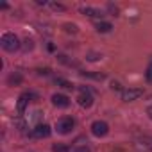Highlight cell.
Listing matches in <instances>:
<instances>
[{
    "mask_svg": "<svg viewBox=\"0 0 152 152\" xmlns=\"http://www.w3.org/2000/svg\"><path fill=\"white\" fill-rule=\"evenodd\" d=\"M22 81V77H20V75H16V77H15V75H11V77H9V83L13 84V83H20Z\"/></svg>",
    "mask_w": 152,
    "mask_h": 152,
    "instance_id": "obj_15",
    "label": "cell"
},
{
    "mask_svg": "<svg viewBox=\"0 0 152 152\" xmlns=\"http://www.w3.org/2000/svg\"><path fill=\"white\" fill-rule=\"evenodd\" d=\"M64 29H66V32H77V25H73V23H72V25H70V23H66V25H64Z\"/></svg>",
    "mask_w": 152,
    "mask_h": 152,
    "instance_id": "obj_14",
    "label": "cell"
},
{
    "mask_svg": "<svg viewBox=\"0 0 152 152\" xmlns=\"http://www.w3.org/2000/svg\"><path fill=\"white\" fill-rule=\"evenodd\" d=\"M145 79H147L148 83H152V63L147 66V72H145Z\"/></svg>",
    "mask_w": 152,
    "mask_h": 152,
    "instance_id": "obj_13",
    "label": "cell"
},
{
    "mask_svg": "<svg viewBox=\"0 0 152 152\" xmlns=\"http://www.w3.org/2000/svg\"><path fill=\"white\" fill-rule=\"evenodd\" d=\"M52 104L56 107H68L70 106V99L66 95H61V93H56L52 95Z\"/></svg>",
    "mask_w": 152,
    "mask_h": 152,
    "instance_id": "obj_6",
    "label": "cell"
},
{
    "mask_svg": "<svg viewBox=\"0 0 152 152\" xmlns=\"http://www.w3.org/2000/svg\"><path fill=\"white\" fill-rule=\"evenodd\" d=\"M52 152H70V148L64 145V143H56L52 147Z\"/></svg>",
    "mask_w": 152,
    "mask_h": 152,
    "instance_id": "obj_11",
    "label": "cell"
},
{
    "mask_svg": "<svg viewBox=\"0 0 152 152\" xmlns=\"http://www.w3.org/2000/svg\"><path fill=\"white\" fill-rule=\"evenodd\" d=\"M32 97H36V95H32V93H23V95L18 99V113H23V111H25V107H27V104H29V99H32Z\"/></svg>",
    "mask_w": 152,
    "mask_h": 152,
    "instance_id": "obj_8",
    "label": "cell"
},
{
    "mask_svg": "<svg viewBox=\"0 0 152 152\" xmlns=\"http://www.w3.org/2000/svg\"><path fill=\"white\" fill-rule=\"evenodd\" d=\"M56 84H59L61 88H66V90H72L73 88V84L68 83V81H64V79H56Z\"/></svg>",
    "mask_w": 152,
    "mask_h": 152,
    "instance_id": "obj_12",
    "label": "cell"
},
{
    "mask_svg": "<svg viewBox=\"0 0 152 152\" xmlns=\"http://www.w3.org/2000/svg\"><path fill=\"white\" fill-rule=\"evenodd\" d=\"M0 43H2V48L7 50V52H15V50L20 48V41L13 32H6L2 36V39H0Z\"/></svg>",
    "mask_w": 152,
    "mask_h": 152,
    "instance_id": "obj_1",
    "label": "cell"
},
{
    "mask_svg": "<svg viewBox=\"0 0 152 152\" xmlns=\"http://www.w3.org/2000/svg\"><path fill=\"white\" fill-rule=\"evenodd\" d=\"M95 29L99 31V32H111V29H113V25L109 23V22H99L97 25H95Z\"/></svg>",
    "mask_w": 152,
    "mask_h": 152,
    "instance_id": "obj_10",
    "label": "cell"
},
{
    "mask_svg": "<svg viewBox=\"0 0 152 152\" xmlns=\"http://www.w3.org/2000/svg\"><path fill=\"white\" fill-rule=\"evenodd\" d=\"M50 132H52V129H50V125H47V124H39V125H36V127L32 129V136H34V138H48Z\"/></svg>",
    "mask_w": 152,
    "mask_h": 152,
    "instance_id": "obj_5",
    "label": "cell"
},
{
    "mask_svg": "<svg viewBox=\"0 0 152 152\" xmlns=\"http://www.w3.org/2000/svg\"><path fill=\"white\" fill-rule=\"evenodd\" d=\"M73 125H75L73 118H70V116H63V118L57 120V124H56V131H57L59 134H68V132L73 129Z\"/></svg>",
    "mask_w": 152,
    "mask_h": 152,
    "instance_id": "obj_2",
    "label": "cell"
},
{
    "mask_svg": "<svg viewBox=\"0 0 152 152\" xmlns=\"http://www.w3.org/2000/svg\"><path fill=\"white\" fill-rule=\"evenodd\" d=\"M147 115L152 118V106H148V107H147Z\"/></svg>",
    "mask_w": 152,
    "mask_h": 152,
    "instance_id": "obj_19",
    "label": "cell"
},
{
    "mask_svg": "<svg viewBox=\"0 0 152 152\" xmlns=\"http://www.w3.org/2000/svg\"><path fill=\"white\" fill-rule=\"evenodd\" d=\"M99 57H100L99 54H90V57H88V59H90V61H97Z\"/></svg>",
    "mask_w": 152,
    "mask_h": 152,
    "instance_id": "obj_17",
    "label": "cell"
},
{
    "mask_svg": "<svg viewBox=\"0 0 152 152\" xmlns=\"http://www.w3.org/2000/svg\"><path fill=\"white\" fill-rule=\"evenodd\" d=\"M77 100H79V104H81L83 107H91V104H93V97H91L90 91H86V90H81Z\"/></svg>",
    "mask_w": 152,
    "mask_h": 152,
    "instance_id": "obj_7",
    "label": "cell"
},
{
    "mask_svg": "<svg viewBox=\"0 0 152 152\" xmlns=\"http://www.w3.org/2000/svg\"><path fill=\"white\" fill-rule=\"evenodd\" d=\"M73 152H90L88 147H77V148H73Z\"/></svg>",
    "mask_w": 152,
    "mask_h": 152,
    "instance_id": "obj_16",
    "label": "cell"
},
{
    "mask_svg": "<svg viewBox=\"0 0 152 152\" xmlns=\"http://www.w3.org/2000/svg\"><path fill=\"white\" fill-rule=\"evenodd\" d=\"M91 132H93L97 138H104V136L109 132V125H107L106 122H102V120H97V122L91 124Z\"/></svg>",
    "mask_w": 152,
    "mask_h": 152,
    "instance_id": "obj_3",
    "label": "cell"
},
{
    "mask_svg": "<svg viewBox=\"0 0 152 152\" xmlns=\"http://www.w3.org/2000/svg\"><path fill=\"white\" fill-rule=\"evenodd\" d=\"M52 7H54V9H64V7H63V6H59V4H52Z\"/></svg>",
    "mask_w": 152,
    "mask_h": 152,
    "instance_id": "obj_20",
    "label": "cell"
},
{
    "mask_svg": "<svg viewBox=\"0 0 152 152\" xmlns=\"http://www.w3.org/2000/svg\"><path fill=\"white\" fill-rule=\"evenodd\" d=\"M143 95V90L141 88H129V90H124L122 91V100L125 102H131V100H136Z\"/></svg>",
    "mask_w": 152,
    "mask_h": 152,
    "instance_id": "obj_4",
    "label": "cell"
},
{
    "mask_svg": "<svg viewBox=\"0 0 152 152\" xmlns=\"http://www.w3.org/2000/svg\"><path fill=\"white\" fill-rule=\"evenodd\" d=\"M111 88H113V90H116V91H118V90H120V84H118V83H113V84H111Z\"/></svg>",
    "mask_w": 152,
    "mask_h": 152,
    "instance_id": "obj_18",
    "label": "cell"
},
{
    "mask_svg": "<svg viewBox=\"0 0 152 152\" xmlns=\"http://www.w3.org/2000/svg\"><path fill=\"white\" fill-rule=\"evenodd\" d=\"M81 11H83L84 15L91 16V18H102V16H104V13H102V11H99V9H95V7H83Z\"/></svg>",
    "mask_w": 152,
    "mask_h": 152,
    "instance_id": "obj_9",
    "label": "cell"
}]
</instances>
